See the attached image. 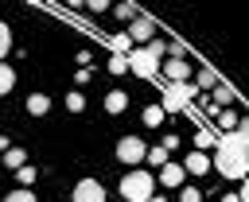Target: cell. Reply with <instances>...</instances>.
I'll return each instance as SVG.
<instances>
[{"label":"cell","instance_id":"cb8c5ba5","mask_svg":"<svg viewBox=\"0 0 249 202\" xmlns=\"http://www.w3.org/2000/svg\"><path fill=\"white\" fill-rule=\"evenodd\" d=\"M144 163H156V167H163V163H167V152H163V148H148Z\"/></svg>","mask_w":249,"mask_h":202},{"label":"cell","instance_id":"8fae6325","mask_svg":"<svg viewBox=\"0 0 249 202\" xmlns=\"http://www.w3.org/2000/svg\"><path fill=\"white\" fill-rule=\"evenodd\" d=\"M27 113H31V117H47V113H51V97H47V93H31V97H27Z\"/></svg>","mask_w":249,"mask_h":202},{"label":"cell","instance_id":"7402d4cb","mask_svg":"<svg viewBox=\"0 0 249 202\" xmlns=\"http://www.w3.org/2000/svg\"><path fill=\"white\" fill-rule=\"evenodd\" d=\"M66 109H70V113H82V109H86V97H82L78 89H74V93H66Z\"/></svg>","mask_w":249,"mask_h":202},{"label":"cell","instance_id":"7c38bea8","mask_svg":"<svg viewBox=\"0 0 249 202\" xmlns=\"http://www.w3.org/2000/svg\"><path fill=\"white\" fill-rule=\"evenodd\" d=\"M23 163H27V152H23V148H8V152H4V167H12V171H19Z\"/></svg>","mask_w":249,"mask_h":202},{"label":"cell","instance_id":"4316f807","mask_svg":"<svg viewBox=\"0 0 249 202\" xmlns=\"http://www.w3.org/2000/svg\"><path fill=\"white\" fill-rule=\"evenodd\" d=\"M179 202H202V190L187 186V190H179Z\"/></svg>","mask_w":249,"mask_h":202},{"label":"cell","instance_id":"ac0fdd59","mask_svg":"<svg viewBox=\"0 0 249 202\" xmlns=\"http://www.w3.org/2000/svg\"><path fill=\"white\" fill-rule=\"evenodd\" d=\"M109 43H113V54H128V50H132V39H128V35H113Z\"/></svg>","mask_w":249,"mask_h":202},{"label":"cell","instance_id":"5bb4252c","mask_svg":"<svg viewBox=\"0 0 249 202\" xmlns=\"http://www.w3.org/2000/svg\"><path fill=\"white\" fill-rule=\"evenodd\" d=\"M12 85H16V70H12L8 62H0V97L12 93Z\"/></svg>","mask_w":249,"mask_h":202},{"label":"cell","instance_id":"9c48e42d","mask_svg":"<svg viewBox=\"0 0 249 202\" xmlns=\"http://www.w3.org/2000/svg\"><path fill=\"white\" fill-rule=\"evenodd\" d=\"M183 175H187L183 163H163V167H160V183H163V186H183Z\"/></svg>","mask_w":249,"mask_h":202},{"label":"cell","instance_id":"603a6c76","mask_svg":"<svg viewBox=\"0 0 249 202\" xmlns=\"http://www.w3.org/2000/svg\"><path fill=\"white\" fill-rule=\"evenodd\" d=\"M214 140H218L214 132H195V144H198V152H210V148H214Z\"/></svg>","mask_w":249,"mask_h":202},{"label":"cell","instance_id":"4fadbf2b","mask_svg":"<svg viewBox=\"0 0 249 202\" xmlns=\"http://www.w3.org/2000/svg\"><path fill=\"white\" fill-rule=\"evenodd\" d=\"M124 105H128V93H121V89H113V93L105 97V109H109V113H124Z\"/></svg>","mask_w":249,"mask_h":202},{"label":"cell","instance_id":"f1b7e54d","mask_svg":"<svg viewBox=\"0 0 249 202\" xmlns=\"http://www.w3.org/2000/svg\"><path fill=\"white\" fill-rule=\"evenodd\" d=\"M214 101L226 105V101H230V89H226V85H214ZM222 105H218V109H222Z\"/></svg>","mask_w":249,"mask_h":202},{"label":"cell","instance_id":"6da1fadb","mask_svg":"<svg viewBox=\"0 0 249 202\" xmlns=\"http://www.w3.org/2000/svg\"><path fill=\"white\" fill-rule=\"evenodd\" d=\"M210 167L222 171V179H249V148L233 136V132H222L214 140V159Z\"/></svg>","mask_w":249,"mask_h":202},{"label":"cell","instance_id":"f546056e","mask_svg":"<svg viewBox=\"0 0 249 202\" xmlns=\"http://www.w3.org/2000/svg\"><path fill=\"white\" fill-rule=\"evenodd\" d=\"M160 148H163V152H175V148H179V136H163V144H160Z\"/></svg>","mask_w":249,"mask_h":202},{"label":"cell","instance_id":"e0dca14e","mask_svg":"<svg viewBox=\"0 0 249 202\" xmlns=\"http://www.w3.org/2000/svg\"><path fill=\"white\" fill-rule=\"evenodd\" d=\"M16 175H19V186H23V190H31V183H35V175H39V171H35L31 163H23V167H19Z\"/></svg>","mask_w":249,"mask_h":202},{"label":"cell","instance_id":"836d02e7","mask_svg":"<svg viewBox=\"0 0 249 202\" xmlns=\"http://www.w3.org/2000/svg\"><path fill=\"white\" fill-rule=\"evenodd\" d=\"M148 202H167V198H163V194H152V198H148Z\"/></svg>","mask_w":249,"mask_h":202},{"label":"cell","instance_id":"7a4b0ae2","mask_svg":"<svg viewBox=\"0 0 249 202\" xmlns=\"http://www.w3.org/2000/svg\"><path fill=\"white\" fill-rule=\"evenodd\" d=\"M160 54H163V43H144V47H132L128 50V70L140 74V78H152L160 70Z\"/></svg>","mask_w":249,"mask_h":202},{"label":"cell","instance_id":"d4e9b609","mask_svg":"<svg viewBox=\"0 0 249 202\" xmlns=\"http://www.w3.org/2000/svg\"><path fill=\"white\" fill-rule=\"evenodd\" d=\"M198 85H206V89H214V85H218V78H214L210 70H198V82H195V89H198Z\"/></svg>","mask_w":249,"mask_h":202},{"label":"cell","instance_id":"1f68e13d","mask_svg":"<svg viewBox=\"0 0 249 202\" xmlns=\"http://www.w3.org/2000/svg\"><path fill=\"white\" fill-rule=\"evenodd\" d=\"M237 198H241V202H249V179H241V190H237Z\"/></svg>","mask_w":249,"mask_h":202},{"label":"cell","instance_id":"ba28073f","mask_svg":"<svg viewBox=\"0 0 249 202\" xmlns=\"http://www.w3.org/2000/svg\"><path fill=\"white\" fill-rule=\"evenodd\" d=\"M152 35H156V23H152L148 16H136L132 27H128V39H140V43H144V39H152Z\"/></svg>","mask_w":249,"mask_h":202},{"label":"cell","instance_id":"30bf717a","mask_svg":"<svg viewBox=\"0 0 249 202\" xmlns=\"http://www.w3.org/2000/svg\"><path fill=\"white\" fill-rule=\"evenodd\" d=\"M183 171H191V175H206V171H210V155H206V152H191L187 163H183Z\"/></svg>","mask_w":249,"mask_h":202},{"label":"cell","instance_id":"2e32d148","mask_svg":"<svg viewBox=\"0 0 249 202\" xmlns=\"http://www.w3.org/2000/svg\"><path fill=\"white\" fill-rule=\"evenodd\" d=\"M214 117H218V124H222L226 132H233V128H237V117H233L230 109H214Z\"/></svg>","mask_w":249,"mask_h":202},{"label":"cell","instance_id":"4dcf8cb0","mask_svg":"<svg viewBox=\"0 0 249 202\" xmlns=\"http://www.w3.org/2000/svg\"><path fill=\"white\" fill-rule=\"evenodd\" d=\"M86 8H93V12H105V8H113V4H109V0H89Z\"/></svg>","mask_w":249,"mask_h":202},{"label":"cell","instance_id":"484cf974","mask_svg":"<svg viewBox=\"0 0 249 202\" xmlns=\"http://www.w3.org/2000/svg\"><path fill=\"white\" fill-rule=\"evenodd\" d=\"M113 12H117L121 19H136V4H117Z\"/></svg>","mask_w":249,"mask_h":202},{"label":"cell","instance_id":"44dd1931","mask_svg":"<svg viewBox=\"0 0 249 202\" xmlns=\"http://www.w3.org/2000/svg\"><path fill=\"white\" fill-rule=\"evenodd\" d=\"M12 50V27L8 23H0V62H4V54Z\"/></svg>","mask_w":249,"mask_h":202},{"label":"cell","instance_id":"3957f363","mask_svg":"<svg viewBox=\"0 0 249 202\" xmlns=\"http://www.w3.org/2000/svg\"><path fill=\"white\" fill-rule=\"evenodd\" d=\"M195 82H167V89H163V113H183V109H191V101H195Z\"/></svg>","mask_w":249,"mask_h":202},{"label":"cell","instance_id":"d6a6232c","mask_svg":"<svg viewBox=\"0 0 249 202\" xmlns=\"http://www.w3.org/2000/svg\"><path fill=\"white\" fill-rule=\"evenodd\" d=\"M222 202H241V198L237 194H222Z\"/></svg>","mask_w":249,"mask_h":202},{"label":"cell","instance_id":"9a60e30c","mask_svg":"<svg viewBox=\"0 0 249 202\" xmlns=\"http://www.w3.org/2000/svg\"><path fill=\"white\" fill-rule=\"evenodd\" d=\"M163 117H167V113H163L160 105H148V109H144V124H148V128H156V124H163Z\"/></svg>","mask_w":249,"mask_h":202},{"label":"cell","instance_id":"83f0119b","mask_svg":"<svg viewBox=\"0 0 249 202\" xmlns=\"http://www.w3.org/2000/svg\"><path fill=\"white\" fill-rule=\"evenodd\" d=\"M233 136H237V140L249 148V117H245V120H237V132H233Z\"/></svg>","mask_w":249,"mask_h":202},{"label":"cell","instance_id":"5b68a950","mask_svg":"<svg viewBox=\"0 0 249 202\" xmlns=\"http://www.w3.org/2000/svg\"><path fill=\"white\" fill-rule=\"evenodd\" d=\"M144 155H148V148H144L140 136H124V140H117V159H121V163H144Z\"/></svg>","mask_w":249,"mask_h":202},{"label":"cell","instance_id":"52a82bcc","mask_svg":"<svg viewBox=\"0 0 249 202\" xmlns=\"http://www.w3.org/2000/svg\"><path fill=\"white\" fill-rule=\"evenodd\" d=\"M163 74H167V82H191V62L187 58H167Z\"/></svg>","mask_w":249,"mask_h":202},{"label":"cell","instance_id":"ffe728a7","mask_svg":"<svg viewBox=\"0 0 249 202\" xmlns=\"http://www.w3.org/2000/svg\"><path fill=\"white\" fill-rule=\"evenodd\" d=\"M4 202H35V190H23V186H16L12 194H4Z\"/></svg>","mask_w":249,"mask_h":202},{"label":"cell","instance_id":"277c9868","mask_svg":"<svg viewBox=\"0 0 249 202\" xmlns=\"http://www.w3.org/2000/svg\"><path fill=\"white\" fill-rule=\"evenodd\" d=\"M121 198L124 202H148L152 198V175L148 171H128L121 179Z\"/></svg>","mask_w":249,"mask_h":202},{"label":"cell","instance_id":"8992f818","mask_svg":"<svg viewBox=\"0 0 249 202\" xmlns=\"http://www.w3.org/2000/svg\"><path fill=\"white\" fill-rule=\"evenodd\" d=\"M74 202H105V186L97 179H82L74 186Z\"/></svg>","mask_w":249,"mask_h":202},{"label":"cell","instance_id":"d6986e66","mask_svg":"<svg viewBox=\"0 0 249 202\" xmlns=\"http://www.w3.org/2000/svg\"><path fill=\"white\" fill-rule=\"evenodd\" d=\"M109 74H128V54H113L109 58Z\"/></svg>","mask_w":249,"mask_h":202}]
</instances>
